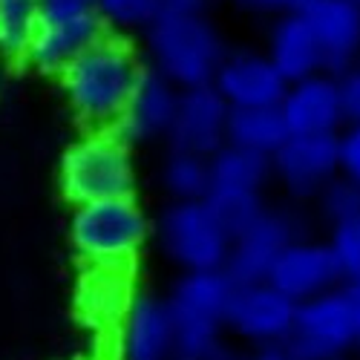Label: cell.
<instances>
[{
  "label": "cell",
  "mask_w": 360,
  "mask_h": 360,
  "mask_svg": "<svg viewBox=\"0 0 360 360\" xmlns=\"http://www.w3.org/2000/svg\"><path fill=\"white\" fill-rule=\"evenodd\" d=\"M297 239H300V228L288 211H265L245 233H239L231 243L225 274L231 277L233 285L268 283L274 262Z\"/></svg>",
  "instance_id": "obj_9"
},
{
  "label": "cell",
  "mask_w": 360,
  "mask_h": 360,
  "mask_svg": "<svg viewBox=\"0 0 360 360\" xmlns=\"http://www.w3.org/2000/svg\"><path fill=\"white\" fill-rule=\"evenodd\" d=\"M280 110L291 136H340L346 124L338 78L326 72L291 84Z\"/></svg>",
  "instance_id": "obj_16"
},
{
  "label": "cell",
  "mask_w": 360,
  "mask_h": 360,
  "mask_svg": "<svg viewBox=\"0 0 360 360\" xmlns=\"http://www.w3.org/2000/svg\"><path fill=\"white\" fill-rule=\"evenodd\" d=\"M271 162L291 196L317 199L340 176V144L338 136H291Z\"/></svg>",
  "instance_id": "obj_11"
},
{
  "label": "cell",
  "mask_w": 360,
  "mask_h": 360,
  "mask_svg": "<svg viewBox=\"0 0 360 360\" xmlns=\"http://www.w3.org/2000/svg\"><path fill=\"white\" fill-rule=\"evenodd\" d=\"M340 101H343V118L346 124H360V67L349 70L338 78Z\"/></svg>",
  "instance_id": "obj_30"
},
{
  "label": "cell",
  "mask_w": 360,
  "mask_h": 360,
  "mask_svg": "<svg viewBox=\"0 0 360 360\" xmlns=\"http://www.w3.org/2000/svg\"><path fill=\"white\" fill-rule=\"evenodd\" d=\"M118 360H176L167 297H139L115 338Z\"/></svg>",
  "instance_id": "obj_18"
},
{
  "label": "cell",
  "mask_w": 360,
  "mask_h": 360,
  "mask_svg": "<svg viewBox=\"0 0 360 360\" xmlns=\"http://www.w3.org/2000/svg\"><path fill=\"white\" fill-rule=\"evenodd\" d=\"M317 202H320V211L326 214V219L338 225V222L360 214V185L346 176H338L335 182L317 196Z\"/></svg>",
  "instance_id": "obj_28"
},
{
  "label": "cell",
  "mask_w": 360,
  "mask_h": 360,
  "mask_svg": "<svg viewBox=\"0 0 360 360\" xmlns=\"http://www.w3.org/2000/svg\"><path fill=\"white\" fill-rule=\"evenodd\" d=\"M309 26L323 46L326 75L340 78L360 64V9L349 0H317L306 12Z\"/></svg>",
  "instance_id": "obj_19"
},
{
  "label": "cell",
  "mask_w": 360,
  "mask_h": 360,
  "mask_svg": "<svg viewBox=\"0 0 360 360\" xmlns=\"http://www.w3.org/2000/svg\"><path fill=\"white\" fill-rule=\"evenodd\" d=\"M41 4H44V20H67L98 12V0H41Z\"/></svg>",
  "instance_id": "obj_31"
},
{
  "label": "cell",
  "mask_w": 360,
  "mask_h": 360,
  "mask_svg": "<svg viewBox=\"0 0 360 360\" xmlns=\"http://www.w3.org/2000/svg\"><path fill=\"white\" fill-rule=\"evenodd\" d=\"M228 118H231V104L219 96L214 84L182 89L167 144L170 150L211 159L217 150L228 144Z\"/></svg>",
  "instance_id": "obj_12"
},
{
  "label": "cell",
  "mask_w": 360,
  "mask_h": 360,
  "mask_svg": "<svg viewBox=\"0 0 360 360\" xmlns=\"http://www.w3.org/2000/svg\"><path fill=\"white\" fill-rule=\"evenodd\" d=\"M75 360H98V357H75Z\"/></svg>",
  "instance_id": "obj_39"
},
{
  "label": "cell",
  "mask_w": 360,
  "mask_h": 360,
  "mask_svg": "<svg viewBox=\"0 0 360 360\" xmlns=\"http://www.w3.org/2000/svg\"><path fill=\"white\" fill-rule=\"evenodd\" d=\"M214 86L231 104V110H257L280 107L291 84L280 75L268 55L231 52L217 72Z\"/></svg>",
  "instance_id": "obj_14"
},
{
  "label": "cell",
  "mask_w": 360,
  "mask_h": 360,
  "mask_svg": "<svg viewBox=\"0 0 360 360\" xmlns=\"http://www.w3.org/2000/svg\"><path fill=\"white\" fill-rule=\"evenodd\" d=\"M328 248H332L343 283L360 280V214L352 219H343L332 225V236H328Z\"/></svg>",
  "instance_id": "obj_27"
},
{
  "label": "cell",
  "mask_w": 360,
  "mask_h": 360,
  "mask_svg": "<svg viewBox=\"0 0 360 360\" xmlns=\"http://www.w3.org/2000/svg\"><path fill=\"white\" fill-rule=\"evenodd\" d=\"M349 4H352V6H357V9H360V0H349Z\"/></svg>",
  "instance_id": "obj_38"
},
{
  "label": "cell",
  "mask_w": 360,
  "mask_h": 360,
  "mask_svg": "<svg viewBox=\"0 0 360 360\" xmlns=\"http://www.w3.org/2000/svg\"><path fill=\"white\" fill-rule=\"evenodd\" d=\"M297 323V303L271 283L236 285L228 306V332L251 349L288 343Z\"/></svg>",
  "instance_id": "obj_8"
},
{
  "label": "cell",
  "mask_w": 360,
  "mask_h": 360,
  "mask_svg": "<svg viewBox=\"0 0 360 360\" xmlns=\"http://www.w3.org/2000/svg\"><path fill=\"white\" fill-rule=\"evenodd\" d=\"M291 139L280 107L257 110H231L228 118V144L251 150V153L274 159V153Z\"/></svg>",
  "instance_id": "obj_21"
},
{
  "label": "cell",
  "mask_w": 360,
  "mask_h": 360,
  "mask_svg": "<svg viewBox=\"0 0 360 360\" xmlns=\"http://www.w3.org/2000/svg\"><path fill=\"white\" fill-rule=\"evenodd\" d=\"M274 173V162L268 156L251 153V150L225 144L211 156V179L214 188L225 191H257L262 193L265 182ZM211 188V191H214Z\"/></svg>",
  "instance_id": "obj_22"
},
{
  "label": "cell",
  "mask_w": 360,
  "mask_h": 360,
  "mask_svg": "<svg viewBox=\"0 0 360 360\" xmlns=\"http://www.w3.org/2000/svg\"><path fill=\"white\" fill-rule=\"evenodd\" d=\"M150 67L162 72L179 89L207 86L228 58L222 38L205 15H170L165 12L147 29Z\"/></svg>",
  "instance_id": "obj_2"
},
{
  "label": "cell",
  "mask_w": 360,
  "mask_h": 360,
  "mask_svg": "<svg viewBox=\"0 0 360 360\" xmlns=\"http://www.w3.org/2000/svg\"><path fill=\"white\" fill-rule=\"evenodd\" d=\"M162 185L173 196V202H205L214 188L211 159L170 150L162 165Z\"/></svg>",
  "instance_id": "obj_23"
},
{
  "label": "cell",
  "mask_w": 360,
  "mask_h": 360,
  "mask_svg": "<svg viewBox=\"0 0 360 360\" xmlns=\"http://www.w3.org/2000/svg\"><path fill=\"white\" fill-rule=\"evenodd\" d=\"M147 233V217L133 196L81 205L70 219V243L86 265H133Z\"/></svg>",
  "instance_id": "obj_5"
},
{
  "label": "cell",
  "mask_w": 360,
  "mask_h": 360,
  "mask_svg": "<svg viewBox=\"0 0 360 360\" xmlns=\"http://www.w3.org/2000/svg\"><path fill=\"white\" fill-rule=\"evenodd\" d=\"M317 4V0H294L291 4V12H306V9H311Z\"/></svg>",
  "instance_id": "obj_37"
},
{
  "label": "cell",
  "mask_w": 360,
  "mask_h": 360,
  "mask_svg": "<svg viewBox=\"0 0 360 360\" xmlns=\"http://www.w3.org/2000/svg\"><path fill=\"white\" fill-rule=\"evenodd\" d=\"M179 98H182V89L170 84L153 67H147L139 81L136 96L115 130L130 144H147V141L167 139L173 130V122H176Z\"/></svg>",
  "instance_id": "obj_17"
},
{
  "label": "cell",
  "mask_w": 360,
  "mask_h": 360,
  "mask_svg": "<svg viewBox=\"0 0 360 360\" xmlns=\"http://www.w3.org/2000/svg\"><path fill=\"white\" fill-rule=\"evenodd\" d=\"M159 243L185 274L225 271L231 236L217 222L207 202H170L159 219Z\"/></svg>",
  "instance_id": "obj_6"
},
{
  "label": "cell",
  "mask_w": 360,
  "mask_h": 360,
  "mask_svg": "<svg viewBox=\"0 0 360 360\" xmlns=\"http://www.w3.org/2000/svg\"><path fill=\"white\" fill-rule=\"evenodd\" d=\"M340 176L360 185V124H349L340 136Z\"/></svg>",
  "instance_id": "obj_29"
},
{
  "label": "cell",
  "mask_w": 360,
  "mask_h": 360,
  "mask_svg": "<svg viewBox=\"0 0 360 360\" xmlns=\"http://www.w3.org/2000/svg\"><path fill=\"white\" fill-rule=\"evenodd\" d=\"M277 291H283L294 303H306L320 294H328L343 285L338 259L328 248V243H309V239H297L291 243L280 259L274 262L271 274H268Z\"/></svg>",
  "instance_id": "obj_13"
},
{
  "label": "cell",
  "mask_w": 360,
  "mask_h": 360,
  "mask_svg": "<svg viewBox=\"0 0 360 360\" xmlns=\"http://www.w3.org/2000/svg\"><path fill=\"white\" fill-rule=\"evenodd\" d=\"M144 70L124 38L104 35L61 72V86L81 122L110 130L124 118Z\"/></svg>",
  "instance_id": "obj_1"
},
{
  "label": "cell",
  "mask_w": 360,
  "mask_h": 360,
  "mask_svg": "<svg viewBox=\"0 0 360 360\" xmlns=\"http://www.w3.org/2000/svg\"><path fill=\"white\" fill-rule=\"evenodd\" d=\"M248 360H297V357L283 343V346H259V349H251L248 352Z\"/></svg>",
  "instance_id": "obj_33"
},
{
  "label": "cell",
  "mask_w": 360,
  "mask_h": 360,
  "mask_svg": "<svg viewBox=\"0 0 360 360\" xmlns=\"http://www.w3.org/2000/svg\"><path fill=\"white\" fill-rule=\"evenodd\" d=\"M98 15L112 29H147L165 15V0H98Z\"/></svg>",
  "instance_id": "obj_26"
},
{
  "label": "cell",
  "mask_w": 360,
  "mask_h": 360,
  "mask_svg": "<svg viewBox=\"0 0 360 360\" xmlns=\"http://www.w3.org/2000/svg\"><path fill=\"white\" fill-rule=\"evenodd\" d=\"M236 4L245 6V9H257V12H280V9L291 12L294 0H236Z\"/></svg>",
  "instance_id": "obj_34"
},
{
  "label": "cell",
  "mask_w": 360,
  "mask_h": 360,
  "mask_svg": "<svg viewBox=\"0 0 360 360\" xmlns=\"http://www.w3.org/2000/svg\"><path fill=\"white\" fill-rule=\"evenodd\" d=\"M207 207L214 211L217 222L225 228V233L231 236V243L245 233L268 207L262 205V193L257 191H225V188H214L207 193Z\"/></svg>",
  "instance_id": "obj_25"
},
{
  "label": "cell",
  "mask_w": 360,
  "mask_h": 360,
  "mask_svg": "<svg viewBox=\"0 0 360 360\" xmlns=\"http://www.w3.org/2000/svg\"><path fill=\"white\" fill-rule=\"evenodd\" d=\"M207 360H248V352H239V349H233V346H228V343H222L211 357Z\"/></svg>",
  "instance_id": "obj_36"
},
{
  "label": "cell",
  "mask_w": 360,
  "mask_h": 360,
  "mask_svg": "<svg viewBox=\"0 0 360 360\" xmlns=\"http://www.w3.org/2000/svg\"><path fill=\"white\" fill-rule=\"evenodd\" d=\"M233 291L225 271H191L173 283L167 306L176 328V360H207L225 343Z\"/></svg>",
  "instance_id": "obj_3"
},
{
  "label": "cell",
  "mask_w": 360,
  "mask_h": 360,
  "mask_svg": "<svg viewBox=\"0 0 360 360\" xmlns=\"http://www.w3.org/2000/svg\"><path fill=\"white\" fill-rule=\"evenodd\" d=\"M133 144L110 130H89L78 139L61 162V191L75 207L89 202H104L118 196H133L136 167H133Z\"/></svg>",
  "instance_id": "obj_4"
},
{
  "label": "cell",
  "mask_w": 360,
  "mask_h": 360,
  "mask_svg": "<svg viewBox=\"0 0 360 360\" xmlns=\"http://www.w3.org/2000/svg\"><path fill=\"white\" fill-rule=\"evenodd\" d=\"M357 67H360V64H357Z\"/></svg>",
  "instance_id": "obj_40"
},
{
  "label": "cell",
  "mask_w": 360,
  "mask_h": 360,
  "mask_svg": "<svg viewBox=\"0 0 360 360\" xmlns=\"http://www.w3.org/2000/svg\"><path fill=\"white\" fill-rule=\"evenodd\" d=\"M268 58L288 84H300L311 75L326 72L323 46L306 15L300 12H288L277 20L271 38H268Z\"/></svg>",
  "instance_id": "obj_20"
},
{
  "label": "cell",
  "mask_w": 360,
  "mask_h": 360,
  "mask_svg": "<svg viewBox=\"0 0 360 360\" xmlns=\"http://www.w3.org/2000/svg\"><path fill=\"white\" fill-rule=\"evenodd\" d=\"M44 20L41 0H0V55L20 58Z\"/></svg>",
  "instance_id": "obj_24"
},
{
  "label": "cell",
  "mask_w": 360,
  "mask_h": 360,
  "mask_svg": "<svg viewBox=\"0 0 360 360\" xmlns=\"http://www.w3.org/2000/svg\"><path fill=\"white\" fill-rule=\"evenodd\" d=\"M343 291L352 303V311H354V323H357V338H360V280H349L343 283Z\"/></svg>",
  "instance_id": "obj_35"
},
{
  "label": "cell",
  "mask_w": 360,
  "mask_h": 360,
  "mask_svg": "<svg viewBox=\"0 0 360 360\" xmlns=\"http://www.w3.org/2000/svg\"><path fill=\"white\" fill-rule=\"evenodd\" d=\"M285 346L297 360H343L352 349H360L354 311L343 285L297 306V323Z\"/></svg>",
  "instance_id": "obj_7"
},
{
  "label": "cell",
  "mask_w": 360,
  "mask_h": 360,
  "mask_svg": "<svg viewBox=\"0 0 360 360\" xmlns=\"http://www.w3.org/2000/svg\"><path fill=\"white\" fill-rule=\"evenodd\" d=\"M107 35V23L98 12L67 18V20H41L38 32L29 44L23 61L38 72L61 75L75 58H81L93 44Z\"/></svg>",
  "instance_id": "obj_15"
},
{
  "label": "cell",
  "mask_w": 360,
  "mask_h": 360,
  "mask_svg": "<svg viewBox=\"0 0 360 360\" xmlns=\"http://www.w3.org/2000/svg\"><path fill=\"white\" fill-rule=\"evenodd\" d=\"M211 0H165V12L170 15H205Z\"/></svg>",
  "instance_id": "obj_32"
},
{
  "label": "cell",
  "mask_w": 360,
  "mask_h": 360,
  "mask_svg": "<svg viewBox=\"0 0 360 360\" xmlns=\"http://www.w3.org/2000/svg\"><path fill=\"white\" fill-rule=\"evenodd\" d=\"M136 300L130 265H86L78 283L75 306L84 326L96 338L115 340Z\"/></svg>",
  "instance_id": "obj_10"
}]
</instances>
